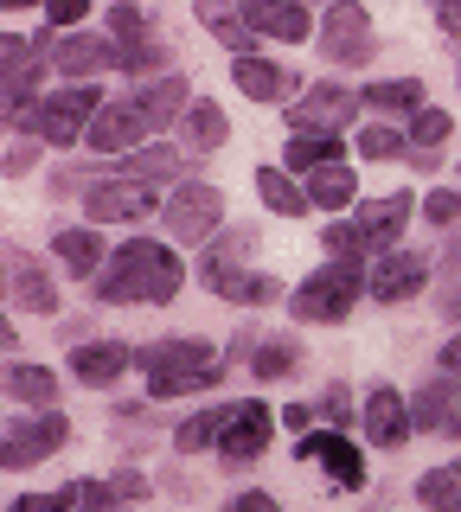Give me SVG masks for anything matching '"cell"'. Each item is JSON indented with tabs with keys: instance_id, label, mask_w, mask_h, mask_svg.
Listing matches in <instances>:
<instances>
[{
	"instance_id": "1",
	"label": "cell",
	"mask_w": 461,
	"mask_h": 512,
	"mask_svg": "<svg viewBox=\"0 0 461 512\" xmlns=\"http://www.w3.org/2000/svg\"><path fill=\"white\" fill-rule=\"evenodd\" d=\"M180 282H186V263L161 244V237H129L122 250H109L103 276L90 288H97V301H109V308H129V301L161 308V301L180 295Z\"/></svg>"
},
{
	"instance_id": "2",
	"label": "cell",
	"mask_w": 461,
	"mask_h": 512,
	"mask_svg": "<svg viewBox=\"0 0 461 512\" xmlns=\"http://www.w3.org/2000/svg\"><path fill=\"white\" fill-rule=\"evenodd\" d=\"M135 372L148 378V397H193L225 378V359L212 340H154L135 346Z\"/></svg>"
},
{
	"instance_id": "3",
	"label": "cell",
	"mask_w": 461,
	"mask_h": 512,
	"mask_svg": "<svg viewBox=\"0 0 461 512\" xmlns=\"http://www.w3.org/2000/svg\"><path fill=\"white\" fill-rule=\"evenodd\" d=\"M365 276H372V263H359V256H333V263H321L289 295V314L301 320V327H340V320L353 314V301L365 295Z\"/></svg>"
},
{
	"instance_id": "4",
	"label": "cell",
	"mask_w": 461,
	"mask_h": 512,
	"mask_svg": "<svg viewBox=\"0 0 461 512\" xmlns=\"http://www.w3.org/2000/svg\"><path fill=\"white\" fill-rule=\"evenodd\" d=\"M103 103L109 96L97 84H71V90H58V96H39L26 116H13L26 128V141H45V148H77V141L90 135V122L103 116Z\"/></svg>"
},
{
	"instance_id": "5",
	"label": "cell",
	"mask_w": 461,
	"mask_h": 512,
	"mask_svg": "<svg viewBox=\"0 0 461 512\" xmlns=\"http://www.w3.org/2000/svg\"><path fill=\"white\" fill-rule=\"evenodd\" d=\"M161 224H167V237H173L180 250L212 244V237H218V224H225V192H218V186H205V180L173 186V192H167V205H161Z\"/></svg>"
},
{
	"instance_id": "6",
	"label": "cell",
	"mask_w": 461,
	"mask_h": 512,
	"mask_svg": "<svg viewBox=\"0 0 461 512\" xmlns=\"http://www.w3.org/2000/svg\"><path fill=\"white\" fill-rule=\"evenodd\" d=\"M65 442H71V423L58 410H26V416H13L7 436H0V468H33V461H52Z\"/></svg>"
},
{
	"instance_id": "7",
	"label": "cell",
	"mask_w": 461,
	"mask_h": 512,
	"mask_svg": "<svg viewBox=\"0 0 461 512\" xmlns=\"http://www.w3.org/2000/svg\"><path fill=\"white\" fill-rule=\"evenodd\" d=\"M161 192L148 180H129V173H109V180H90L84 186V218L90 224H135L148 212H161Z\"/></svg>"
},
{
	"instance_id": "8",
	"label": "cell",
	"mask_w": 461,
	"mask_h": 512,
	"mask_svg": "<svg viewBox=\"0 0 461 512\" xmlns=\"http://www.w3.org/2000/svg\"><path fill=\"white\" fill-rule=\"evenodd\" d=\"M410 212H417V199L410 192H385V199H372V205H359L353 218V250L365 256V263H378V256H391L397 250V237H404V224Z\"/></svg>"
},
{
	"instance_id": "9",
	"label": "cell",
	"mask_w": 461,
	"mask_h": 512,
	"mask_svg": "<svg viewBox=\"0 0 461 512\" xmlns=\"http://www.w3.org/2000/svg\"><path fill=\"white\" fill-rule=\"evenodd\" d=\"M359 116V90H346V84H308L301 90V103H289V128L295 135H340L346 122Z\"/></svg>"
},
{
	"instance_id": "10",
	"label": "cell",
	"mask_w": 461,
	"mask_h": 512,
	"mask_svg": "<svg viewBox=\"0 0 461 512\" xmlns=\"http://www.w3.org/2000/svg\"><path fill=\"white\" fill-rule=\"evenodd\" d=\"M269 436H276V410L257 404V397H237L231 416H225V436H218V455H225L231 468H250L269 448Z\"/></svg>"
},
{
	"instance_id": "11",
	"label": "cell",
	"mask_w": 461,
	"mask_h": 512,
	"mask_svg": "<svg viewBox=\"0 0 461 512\" xmlns=\"http://www.w3.org/2000/svg\"><path fill=\"white\" fill-rule=\"evenodd\" d=\"M321 52L333 64H346V71H359V64H372L378 39H372V13L353 7V0H340V7L321 20Z\"/></svg>"
},
{
	"instance_id": "12",
	"label": "cell",
	"mask_w": 461,
	"mask_h": 512,
	"mask_svg": "<svg viewBox=\"0 0 461 512\" xmlns=\"http://www.w3.org/2000/svg\"><path fill=\"white\" fill-rule=\"evenodd\" d=\"M423 282H429V256L423 250H391V256H378V263H372L365 295H372L378 308H397V301L423 295Z\"/></svg>"
},
{
	"instance_id": "13",
	"label": "cell",
	"mask_w": 461,
	"mask_h": 512,
	"mask_svg": "<svg viewBox=\"0 0 461 512\" xmlns=\"http://www.w3.org/2000/svg\"><path fill=\"white\" fill-rule=\"evenodd\" d=\"M359 429H365L372 448H404L410 436H417V429H410V397L391 391V384H372L365 404H359Z\"/></svg>"
},
{
	"instance_id": "14",
	"label": "cell",
	"mask_w": 461,
	"mask_h": 512,
	"mask_svg": "<svg viewBox=\"0 0 461 512\" xmlns=\"http://www.w3.org/2000/svg\"><path fill=\"white\" fill-rule=\"evenodd\" d=\"M295 455L314 461V468H327V480H333V487H346V493L365 487V461H359V448L346 442L340 429H308V436L295 442Z\"/></svg>"
},
{
	"instance_id": "15",
	"label": "cell",
	"mask_w": 461,
	"mask_h": 512,
	"mask_svg": "<svg viewBox=\"0 0 461 512\" xmlns=\"http://www.w3.org/2000/svg\"><path fill=\"white\" fill-rule=\"evenodd\" d=\"M148 135H154V128H148V116L135 109V96H122V103H103V116L90 122L84 141H90L97 154H122V160H129L135 148H148Z\"/></svg>"
},
{
	"instance_id": "16",
	"label": "cell",
	"mask_w": 461,
	"mask_h": 512,
	"mask_svg": "<svg viewBox=\"0 0 461 512\" xmlns=\"http://www.w3.org/2000/svg\"><path fill=\"white\" fill-rule=\"evenodd\" d=\"M116 58H122L116 39H103V32H65V39L52 45V71L71 77V84H90V77L109 71Z\"/></svg>"
},
{
	"instance_id": "17",
	"label": "cell",
	"mask_w": 461,
	"mask_h": 512,
	"mask_svg": "<svg viewBox=\"0 0 461 512\" xmlns=\"http://www.w3.org/2000/svg\"><path fill=\"white\" fill-rule=\"evenodd\" d=\"M237 13H244V26L257 32V39H282V45L314 39V13L295 7V0H244Z\"/></svg>"
},
{
	"instance_id": "18",
	"label": "cell",
	"mask_w": 461,
	"mask_h": 512,
	"mask_svg": "<svg viewBox=\"0 0 461 512\" xmlns=\"http://www.w3.org/2000/svg\"><path fill=\"white\" fill-rule=\"evenodd\" d=\"M205 288L231 308H269L282 301V282L276 276H257V269H237V263H205Z\"/></svg>"
},
{
	"instance_id": "19",
	"label": "cell",
	"mask_w": 461,
	"mask_h": 512,
	"mask_svg": "<svg viewBox=\"0 0 461 512\" xmlns=\"http://www.w3.org/2000/svg\"><path fill=\"white\" fill-rule=\"evenodd\" d=\"M231 84L250 96V103H289V96L301 90V77L289 71V64H276V58H231Z\"/></svg>"
},
{
	"instance_id": "20",
	"label": "cell",
	"mask_w": 461,
	"mask_h": 512,
	"mask_svg": "<svg viewBox=\"0 0 461 512\" xmlns=\"http://www.w3.org/2000/svg\"><path fill=\"white\" fill-rule=\"evenodd\" d=\"M135 365V352L122 346V340H84V346H71V378L77 384H90V391H103V384H116L122 372Z\"/></svg>"
},
{
	"instance_id": "21",
	"label": "cell",
	"mask_w": 461,
	"mask_h": 512,
	"mask_svg": "<svg viewBox=\"0 0 461 512\" xmlns=\"http://www.w3.org/2000/svg\"><path fill=\"white\" fill-rule=\"evenodd\" d=\"M52 256L65 263V276H77V282H97L103 263H109L97 224H71V231H58V237H52Z\"/></svg>"
},
{
	"instance_id": "22",
	"label": "cell",
	"mask_w": 461,
	"mask_h": 512,
	"mask_svg": "<svg viewBox=\"0 0 461 512\" xmlns=\"http://www.w3.org/2000/svg\"><path fill=\"white\" fill-rule=\"evenodd\" d=\"M0 391H7L13 404H33V410H58V372H45V365L7 359V365H0Z\"/></svg>"
},
{
	"instance_id": "23",
	"label": "cell",
	"mask_w": 461,
	"mask_h": 512,
	"mask_svg": "<svg viewBox=\"0 0 461 512\" xmlns=\"http://www.w3.org/2000/svg\"><path fill=\"white\" fill-rule=\"evenodd\" d=\"M129 96H135L141 116H148V128H167V122H180L186 109H193V96H186V77H180V71L154 77V84H141V90H129Z\"/></svg>"
},
{
	"instance_id": "24",
	"label": "cell",
	"mask_w": 461,
	"mask_h": 512,
	"mask_svg": "<svg viewBox=\"0 0 461 512\" xmlns=\"http://www.w3.org/2000/svg\"><path fill=\"white\" fill-rule=\"evenodd\" d=\"M359 109H378V122H391V116H410L417 122L423 116V84L417 77H385V84H365L359 90Z\"/></svg>"
},
{
	"instance_id": "25",
	"label": "cell",
	"mask_w": 461,
	"mask_h": 512,
	"mask_svg": "<svg viewBox=\"0 0 461 512\" xmlns=\"http://www.w3.org/2000/svg\"><path fill=\"white\" fill-rule=\"evenodd\" d=\"M225 141H231V116H225L218 103H193V109L180 116V148L193 154V160H199V154H218Z\"/></svg>"
},
{
	"instance_id": "26",
	"label": "cell",
	"mask_w": 461,
	"mask_h": 512,
	"mask_svg": "<svg viewBox=\"0 0 461 512\" xmlns=\"http://www.w3.org/2000/svg\"><path fill=\"white\" fill-rule=\"evenodd\" d=\"M7 288H13V301H20L26 314H58V288H52L39 256H20V263L7 269Z\"/></svg>"
},
{
	"instance_id": "27",
	"label": "cell",
	"mask_w": 461,
	"mask_h": 512,
	"mask_svg": "<svg viewBox=\"0 0 461 512\" xmlns=\"http://www.w3.org/2000/svg\"><path fill=\"white\" fill-rule=\"evenodd\" d=\"M193 13H199V26L212 32V39L225 45V52H237V58H257V32L244 26V13H237V7H218V0H199Z\"/></svg>"
},
{
	"instance_id": "28",
	"label": "cell",
	"mask_w": 461,
	"mask_h": 512,
	"mask_svg": "<svg viewBox=\"0 0 461 512\" xmlns=\"http://www.w3.org/2000/svg\"><path fill=\"white\" fill-rule=\"evenodd\" d=\"M301 340H289V333H269V340H257V359H250V372H257V384H276V378H295L301 372Z\"/></svg>"
},
{
	"instance_id": "29",
	"label": "cell",
	"mask_w": 461,
	"mask_h": 512,
	"mask_svg": "<svg viewBox=\"0 0 461 512\" xmlns=\"http://www.w3.org/2000/svg\"><path fill=\"white\" fill-rule=\"evenodd\" d=\"M186 167H193V154L167 148V141H148V148H135L129 160H122V173H129V180H180Z\"/></svg>"
},
{
	"instance_id": "30",
	"label": "cell",
	"mask_w": 461,
	"mask_h": 512,
	"mask_svg": "<svg viewBox=\"0 0 461 512\" xmlns=\"http://www.w3.org/2000/svg\"><path fill=\"white\" fill-rule=\"evenodd\" d=\"M359 199V173L346 167H321V173H308V205H321V212H346V205Z\"/></svg>"
},
{
	"instance_id": "31",
	"label": "cell",
	"mask_w": 461,
	"mask_h": 512,
	"mask_svg": "<svg viewBox=\"0 0 461 512\" xmlns=\"http://www.w3.org/2000/svg\"><path fill=\"white\" fill-rule=\"evenodd\" d=\"M455 423V384L429 378L417 397H410V429H449Z\"/></svg>"
},
{
	"instance_id": "32",
	"label": "cell",
	"mask_w": 461,
	"mask_h": 512,
	"mask_svg": "<svg viewBox=\"0 0 461 512\" xmlns=\"http://www.w3.org/2000/svg\"><path fill=\"white\" fill-rule=\"evenodd\" d=\"M257 192H263V205L276 218H301V212H314L308 205V186H295L282 167H257Z\"/></svg>"
},
{
	"instance_id": "33",
	"label": "cell",
	"mask_w": 461,
	"mask_h": 512,
	"mask_svg": "<svg viewBox=\"0 0 461 512\" xmlns=\"http://www.w3.org/2000/svg\"><path fill=\"white\" fill-rule=\"evenodd\" d=\"M340 135H289V148H282V167L295 173H321V167H340Z\"/></svg>"
},
{
	"instance_id": "34",
	"label": "cell",
	"mask_w": 461,
	"mask_h": 512,
	"mask_svg": "<svg viewBox=\"0 0 461 512\" xmlns=\"http://www.w3.org/2000/svg\"><path fill=\"white\" fill-rule=\"evenodd\" d=\"M225 416H231V404H212V410L186 416V423L173 429V448H180V455H199V448H218V436H225Z\"/></svg>"
},
{
	"instance_id": "35",
	"label": "cell",
	"mask_w": 461,
	"mask_h": 512,
	"mask_svg": "<svg viewBox=\"0 0 461 512\" xmlns=\"http://www.w3.org/2000/svg\"><path fill=\"white\" fill-rule=\"evenodd\" d=\"M417 500L429 512H461V461H442V468H429L417 480Z\"/></svg>"
},
{
	"instance_id": "36",
	"label": "cell",
	"mask_w": 461,
	"mask_h": 512,
	"mask_svg": "<svg viewBox=\"0 0 461 512\" xmlns=\"http://www.w3.org/2000/svg\"><path fill=\"white\" fill-rule=\"evenodd\" d=\"M359 154L365 160H410V135H397L391 122H365L359 128Z\"/></svg>"
},
{
	"instance_id": "37",
	"label": "cell",
	"mask_w": 461,
	"mask_h": 512,
	"mask_svg": "<svg viewBox=\"0 0 461 512\" xmlns=\"http://www.w3.org/2000/svg\"><path fill=\"white\" fill-rule=\"evenodd\" d=\"M314 416H321L327 429H346V423H359V410H353V384H346V378H333L327 391H321V404H314Z\"/></svg>"
},
{
	"instance_id": "38",
	"label": "cell",
	"mask_w": 461,
	"mask_h": 512,
	"mask_svg": "<svg viewBox=\"0 0 461 512\" xmlns=\"http://www.w3.org/2000/svg\"><path fill=\"white\" fill-rule=\"evenodd\" d=\"M116 71L148 77V84H154V77H167L173 64H167V45H161V39H148V45H135V52H122V58H116Z\"/></svg>"
},
{
	"instance_id": "39",
	"label": "cell",
	"mask_w": 461,
	"mask_h": 512,
	"mask_svg": "<svg viewBox=\"0 0 461 512\" xmlns=\"http://www.w3.org/2000/svg\"><path fill=\"white\" fill-rule=\"evenodd\" d=\"M449 135H455V122L442 116V109H423V116L410 122V154H436Z\"/></svg>"
},
{
	"instance_id": "40",
	"label": "cell",
	"mask_w": 461,
	"mask_h": 512,
	"mask_svg": "<svg viewBox=\"0 0 461 512\" xmlns=\"http://www.w3.org/2000/svg\"><path fill=\"white\" fill-rule=\"evenodd\" d=\"M109 39H116V52L148 45V13H141V7H116V13H109Z\"/></svg>"
},
{
	"instance_id": "41",
	"label": "cell",
	"mask_w": 461,
	"mask_h": 512,
	"mask_svg": "<svg viewBox=\"0 0 461 512\" xmlns=\"http://www.w3.org/2000/svg\"><path fill=\"white\" fill-rule=\"evenodd\" d=\"M417 212L429 218V224H461V192H449V186H436L429 199L417 205Z\"/></svg>"
},
{
	"instance_id": "42",
	"label": "cell",
	"mask_w": 461,
	"mask_h": 512,
	"mask_svg": "<svg viewBox=\"0 0 461 512\" xmlns=\"http://www.w3.org/2000/svg\"><path fill=\"white\" fill-rule=\"evenodd\" d=\"M84 20H90V0H58V7L45 13L52 32H84Z\"/></svg>"
},
{
	"instance_id": "43",
	"label": "cell",
	"mask_w": 461,
	"mask_h": 512,
	"mask_svg": "<svg viewBox=\"0 0 461 512\" xmlns=\"http://www.w3.org/2000/svg\"><path fill=\"white\" fill-rule=\"evenodd\" d=\"M33 167H39V148H33V141H13L7 160H0V173H7V180H26Z\"/></svg>"
},
{
	"instance_id": "44",
	"label": "cell",
	"mask_w": 461,
	"mask_h": 512,
	"mask_svg": "<svg viewBox=\"0 0 461 512\" xmlns=\"http://www.w3.org/2000/svg\"><path fill=\"white\" fill-rule=\"evenodd\" d=\"M109 493H116V506H129V500H148V474H135V468L109 474Z\"/></svg>"
},
{
	"instance_id": "45",
	"label": "cell",
	"mask_w": 461,
	"mask_h": 512,
	"mask_svg": "<svg viewBox=\"0 0 461 512\" xmlns=\"http://www.w3.org/2000/svg\"><path fill=\"white\" fill-rule=\"evenodd\" d=\"M26 58H33V45H26V39H13V32H0V77H7V71H20Z\"/></svg>"
},
{
	"instance_id": "46",
	"label": "cell",
	"mask_w": 461,
	"mask_h": 512,
	"mask_svg": "<svg viewBox=\"0 0 461 512\" xmlns=\"http://www.w3.org/2000/svg\"><path fill=\"white\" fill-rule=\"evenodd\" d=\"M7 512H71V506H65V493H20Z\"/></svg>"
},
{
	"instance_id": "47",
	"label": "cell",
	"mask_w": 461,
	"mask_h": 512,
	"mask_svg": "<svg viewBox=\"0 0 461 512\" xmlns=\"http://www.w3.org/2000/svg\"><path fill=\"white\" fill-rule=\"evenodd\" d=\"M225 512H282V506L269 500V493H257V487H250V493H237V500H231Z\"/></svg>"
},
{
	"instance_id": "48",
	"label": "cell",
	"mask_w": 461,
	"mask_h": 512,
	"mask_svg": "<svg viewBox=\"0 0 461 512\" xmlns=\"http://www.w3.org/2000/svg\"><path fill=\"white\" fill-rule=\"evenodd\" d=\"M436 26H442V32H449V39L461 45V0H442V7H436Z\"/></svg>"
},
{
	"instance_id": "49",
	"label": "cell",
	"mask_w": 461,
	"mask_h": 512,
	"mask_svg": "<svg viewBox=\"0 0 461 512\" xmlns=\"http://www.w3.org/2000/svg\"><path fill=\"white\" fill-rule=\"evenodd\" d=\"M308 423H314V404H289V410H282V429H301V436H308Z\"/></svg>"
},
{
	"instance_id": "50",
	"label": "cell",
	"mask_w": 461,
	"mask_h": 512,
	"mask_svg": "<svg viewBox=\"0 0 461 512\" xmlns=\"http://www.w3.org/2000/svg\"><path fill=\"white\" fill-rule=\"evenodd\" d=\"M436 365H442V372H449V378H461V333H455V340L436 352Z\"/></svg>"
},
{
	"instance_id": "51",
	"label": "cell",
	"mask_w": 461,
	"mask_h": 512,
	"mask_svg": "<svg viewBox=\"0 0 461 512\" xmlns=\"http://www.w3.org/2000/svg\"><path fill=\"white\" fill-rule=\"evenodd\" d=\"M0 288H7V263H0ZM0 346H13V327L0 320Z\"/></svg>"
},
{
	"instance_id": "52",
	"label": "cell",
	"mask_w": 461,
	"mask_h": 512,
	"mask_svg": "<svg viewBox=\"0 0 461 512\" xmlns=\"http://www.w3.org/2000/svg\"><path fill=\"white\" fill-rule=\"evenodd\" d=\"M442 314H449V320H461V282L449 288V308H442Z\"/></svg>"
},
{
	"instance_id": "53",
	"label": "cell",
	"mask_w": 461,
	"mask_h": 512,
	"mask_svg": "<svg viewBox=\"0 0 461 512\" xmlns=\"http://www.w3.org/2000/svg\"><path fill=\"white\" fill-rule=\"evenodd\" d=\"M449 436H461V416H455V423H449Z\"/></svg>"
}]
</instances>
